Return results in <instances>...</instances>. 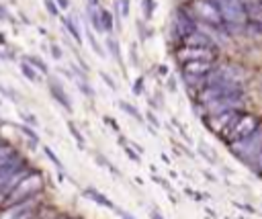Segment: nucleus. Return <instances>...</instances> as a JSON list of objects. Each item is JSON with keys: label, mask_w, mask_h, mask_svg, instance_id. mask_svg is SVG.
<instances>
[{"label": "nucleus", "mask_w": 262, "mask_h": 219, "mask_svg": "<svg viewBox=\"0 0 262 219\" xmlns=\"http://www.w3.org/2000/svg\"><path fill=\"white\" fill-rule=\"evenodd\" d=\"M43 188V176L37 174V172H31L25 180H20V184L8 194L6 203L4 205H18V203H25L27 199H33L39 190Z\"/></svg>", "instance_id": "nucleus-1"}, {"label": "nucleus", "mask_w": 262, "mask_h": 219, "mask_svg": "<svg viewBox=\"0 0 262 219\" xmlns=\"http://www.w3.org/2000/svg\"><path fill=\"white\" fill-rule=\"evenodd\" d=\"M229 147H231L233 156H237L239 160H244L246 164H250L260 154V149H262V129H256L252 135H248V137L231 143Z\"/></svg>", "instance_id": "nucleus-2"}, {"label": "nucleus", "mask_w": 262, "mask_h": 219, "mask_svg": "<svg viewBox=\"0 0 262 219\" xmlns=\"http://www.w3.org/2000/svg\"><path fill=\"white\" fill-rule=\"evenodd\" d=\"M235 94H244V88L239 82L235 80H223L219 84H213V86H207L201 94H199V102L201 104H207L211 100H217V98H223V96H235Z\"/></svg>", "instance_id": "nucleus-3"}, {"label": "nucleus", "mask_w": 262, "mask_h": 219, "mask_svg": "<svg viewBox=\"0 0 262 219\" xmlns=\"http://www.w3.org/2000/svg\"><path fill=\"white\" fill-rule=\"evenodd\" d=\"M217 10L221 12V18L227 20L229 25H242L246 23L248 18V12H246V6L242 4V0H211Z\"/></svg>", "instance_id": "nucleus-4"}, {"label": "nucleus", "mask_w": 262, "mask_h": 219, "mask_svg": "<svg viewBox=\"0 0 262 219\" xmlns=\"http://www.w3.org/2000/svg\"><path fill=\"white\" fill-rule=\"evenodd\" d=\"M242 106H244V94H235V96H223V98L207 102L205 111H207V115H221V113L237 111Z\"/></svg>", "instance_id": "nucleus-5"}, {"label": "nucleus", "mask_w": 262, "mask_h": 219, "mask_svg": "<svg viewBox=\"0 0 262 219\" xmlns=\"http://www.w3.org/2000/svg\"><path fill=\"white\" fill-rule=\"evenodd\" d=\"M256 129H258V119H256L254 115H242L239 121L235 123V127L231 129V133L225 137V141L231 145V143H235V141H239V139L252 135Z\"/></svg>", "instance_id": "nucleus-6"}, {"label": "nucleus", "mask_w": 262, "mask_h": 219, "mask_svg": "<svg viewBox=\"0 0 262 219\" xmlns=\"http://www.w3.org/2000/svg\"><path fill=\"white\" fill-rule=\"evenodd\" d=\"M192 10L194 14L207 23V25H219L223 18H221V12L217 10V6L211 2V0H194L192 2Z\"/></svg>", "instance_id": "nucleus-7"}, {"label": "nucleus", "mask_w": 262, "mask_h": 219, "mask_svg": "<svg viewBox=\"0 0 262 219\" xmlns=\"http://www.w3.org/2000/svg\"><path fill=\"white\" fill-rule=\"evenodd\" d=\"M194 31H196V27H194V20L190 18V14L184 8H178L176 10V18H174V33H176V37L178 39H186Z\"/></svg>", "instance_id": "nucleus-8"}, {"label": "nucleus", "mask_w": 262, "mask_h": 219, "mask_svg": "<svg viewBox=\"0 0 262 219\" xmlns=\"http://www.w3.org/2000/svg\"><path fill=\"white\" fill-rule=\"evenodd\" d=\"M176 57L186 63V61H213L215 51L205 49V47H184L180 51H176Z\"/></svg>", "instance_id": "nucleus-9"}, {"label": "nucleus", "mask_w": 262, "mask_h": 219, "mask_svg": "<svg viewBox=\"0 0 262 219\" xmlns=\"http://www.w3.org/2000/svg\"><path fill=\"white\" fill-rule=\"evenodd\" d=\"M237 115V111H229V113H221V115H209L207 119H203L205 121V125L215 133V135H219L221 137V133L225 131V127L231 123V119Z\"/></svg>", "instance_id": "nucleus-10"}, {"label": "nucleus", "mask_w": 262, "mask_h": 219, "mask_svg": "<svg viewBox=\"0 0 262 219\" xmlns=\"http://www.w3.org/2000/svg\"><path fill=\"white\" fill-rule=\"evenodd\" d=\"M23 164H25V160H23L18 154H14L4 166H0V188H2L18 170H23Z\"/></svg>", "instance_id": "nucleus-11"}, {"label": "nucleus", "mask_w": 262, "mask_h": 219, "mask_svg": "<svg viewBox=\"0 0 262 219\" xmlns=\"http://www.w3.org/2000/svg\"><path fill=\"white\" fill-rule=\"evenodd\" d=\"M49 92H51V96L70 113L72 111V104H70V96L66 94V90L61 88V84L57 82V80H49Z\"/></svg>", "instance_id": "nucleus-12"}, {"label": "nucleus", "mask_w": 262, "mask_h": 219, "mask_svg": "<svg viewBox=\"0 0 262 219\" xmlns=\"http://www.w3.org/2000/svg\"><path fill=\"white\" fill-rule=\"evenodd\" d=\"M182 72L186 74H196V76H205L213 70V61H186L182 63Z\"/></svg>", "instance_id": "nucleus-13"}, {"label": "nucleus", "mask_w": 262, "mask_h": 219, "mask_svg": "<svg viewBox=\"0 0 262 219\" xmlns=\"http://www.w3.org/2000/svg\"><path fill=\"white\" fill-rule=\"evenodd\" d=\"M184 45H186V47H205V49H211V47H213L211 39H209L205 33H199V31H194L192 35H188V37L184 39Z\"/></svg>", "instance_id": "nucleus-14"}, {"label": "nucleus", "mask_w": 262, "mask_h": 219, "mask_svg": "<svg viewBox=\"0 0 262 219\" xmlns=\"http://www.w3.org/2000/svg\"><path fill=\"white\" fill-rule=\"evenodd\" d=\"M84 194H86V196H90L92 201H96V203H98V205H102V207H113V203H111L104 194H100L96 188H86V190H84Z\"/></svg>", "instance_id": "nucleus-15"}, {"label": "nucleus", "mask_w": 262, "mask_h": 219, "mask_svg": "<svg viewBox=\"0 0 262 219\" xmlns=\"http://www.w3.org/2000/svg\"><path fill=\"white\" fill-rule=\"evenodd\" d=\"M182 80H184L186 86H190V88L205 86V76H196V74H186V72H182Z\"/></svg>", "instance_id": "nucleus-16"}, {"label": "nucleus", "mask_w": 262, "mask_h": 219, "mask_svg": "<svg viewBox=\"0 0 262 219\" xmlns=\"http://www.w3.org/2000/svg\"><path fill=\"white\" fill-rule=\"evenodd\" d=\"M100 23H102V31H106V33L113 31V16H111V12L100 10Z\"/></svg>", "instance_id": "nucleus-17"}, {"label": "nucleus", "mask_w": 262, "mask_h": 219, "mask_svg": "<svg viewBox=\"0 0 262 219\" xmlns=\"http://www.w3.org/2000/svg\"><path fill=\"white\" fill-rule=\"evenodd\" d=\"M14 156V149L10 145H0V166H4Z\"/></svg>", "instance_id": "nucleus-18"}, {"label": "nucleus", "mask_w": 262, "mask_h": 219, "mask_svg": "<svg viewBox=\"0 0 262 219\" xmlns=\"http://www.w3.org/2000/svg\"><path fill=\"white\" fill-rule=\"evenodd\" d=\"M88 16H90V20H92L94 29H96V31H102V23H100V12L88 6Z\"/></svg>", "instance_id": "nucleus-19"}, {"label": "nucleus", "mask_w": 262, "mask_h": 219, "mask_svg": "<svg viewBox=\"0 0 262 219\" xmlns=\"http://www.w3.org/2000/svg\"><path fill=\"white\" fill-rule=\"evenodd\" d=\"M25 61H27V63H31V65H35V68H37V70H41L43 74L47 72L45 61H43V59H39V57H35V55H27V57H25Z\"/></svg>", "instance_id": "nucleus-20"}, {"label": "nucleus", "mask_w": 262, "mask_h": 219, "mask_svg": "<svg viewBox=\"0 0 262 219\" xmlns=\"http://www.w3.org/2000/svg\"><path fill=\"white\" fill-rule=\"evenodd\" d=\"M20 72H23V76H27L31 82H35V80H37V74H35L33 65H31V63H27L25 59H23V63H20Z\"/></svg>", "instance_id": "nucleus-21"}, {"label": "nucleus", "mask_w": 262, "mask_h": 219, "mask_svg": "<svg viewBox=\"0 0 262 219\" xmlns=\"http://www.w3.org/2000/svg\"><path fill=\"white\" fill-rule=\"evenodd\" d=\"M63 25H66V27H68V31L74 35V39L80 43V41H82V37H80V31H78V27L74 25V20H72V18H63Z\"/></svg>", "instance_id": "nucleus-22"}, {"label": "nucleus", "mask_w": 262, "mask_h": 219, "mask_svg": "<svg viewBox=\"0 0 262 219\" xmlns=\"http://www.w3.org/2000/svg\"><path fill=\"white\" fill-rule=\"evenodd\" d=\"M106 45H108V49H111V55H113L117 61H121V55H119V43H117V39L108 37V39H106Z\"/></svg>", "instance_id": "nucleus-23"}, {"label": "nucleus", "mask_w": 262, "mask_h": 219, "mask_svg": "<svg viewBox=\"0 0 262 219\" xmlns=\"http://www.w3.org/2000/svg\"><path fill=\"white\" fill-rule=\"evenodd\" d=\"M119 106H121L125 113H129L131 117H135L137 121H141V115H139V113H137V108H135V106H131L129 102H123V100H121V102H119Z\"/></svg>", "instance_id": "nucleus-24"}, {"label": "nucleus", "mask_w": 262, "mask_h": 219, "mask_svg": "<svg viewBox=\"0 0 262 219\" xmlns=\"http://www.w3.org/2000/svg\"><path fill=\"white\" fill-rule=\"evenodd\" d=\"M246 12L248 14H252V16H256V18H262V6L256 2V4H248L246 6Z\"/></svg>", "instance_id": "nucleus-25"}, {"label": "nucleus", "mask_w": 262, "mask_h": 219, "mask_svg": "<svg viewBox=\"0 0 262 219\" xmlns=\"http://www.w3.org/2000/svg\"><path fill=\"white\" fill-rule=\"evenodd\" d=\"M88 43L92 45V49L96 51V55H100V57H104V51H102V47L98 45V41H96V37H94V35L90 33V31H88Z\"/></svg>", "instance_id": "nucleus-26"}, {"label": "nucleus", "mask_w": 262, "mask_h": 219, "mask_svg": "<svg viewBox=\"0 0 262 219\" xmlns=\"http://www.w3.org/2000/svg\"><path fill=\"white\" fill-rule=\"evenodd\" d=\"M248 166H250L252 170H256V172L262 176V149H260V154H258V156H256V158H254V160H252Z\"/></svg>", "instance_id": "nucleus-27"}, {"label": "nucleus", "mask_w": 262, "mask_h": 219, "mask_svg": "<svg viewBox=\"0 0 262 219\" xmlns=\"http://www.w3.org/2000/svg\"><path fill=\"white\" fill-rule=\"evenodd\" d=\"M117 8L121 16H129V0H117Z\"/></svg>", "instance_id": "nucleus-28"}, {"label": "nucleus", "mask_w": 262, "mask_h": 219, "mask_svg": "<svg viewBox=\"0 0 262 219\" xmlns=\"http://www.w3.org/2000/svg\"><path fill=\"white\" fill-rule=\"evenodd\" d=\"M68 127H70V133H72V135L76 137V141H78V143L82 145V143H84V137H82V133L78 131V127H76L74 123H68Z\"/></svg>", "instance_id": "nucleus-29"}, {"label": "nucleus", "mask_w": 262, "mask_h": 219, "mask_svg": "<svg viewBox=\"0 0 262 219\" xmlns=\"http://www.w3.org/2000/svg\"><path fill=\"white\" fill-rule=\"evenodd\" d=\"M43 149H45V154H47V158H49V160H51V162H53V164L57 166V170H61L63 166H61V162H59V158H57V156H55V154H53V151H51L49 147H43Z\"/></svg>", "instance_id": "nucleus-30"}, {"label": "nucleus", "mask_w": 262, "mask_h": 219, "mask_svg": "<svg viewBox=\"0 0 262 219\" xmlns=\"http://www.w3.org/2000/svg\"><path fill=\"white\" fill-rule=\"evenodd\" d=\"M20 131H23V133L33 141V143H37V141H39V135H37L33 129H29V127H20Z\"/></svg>", "instance_id": "nucleus-31"}, {"label": "nucleus", "mask_w": 262, "mask_h": 219, "mask_svg": "<svg viewBox=\"0 0 262 219\" xmlns=\"http://www.w3.org/2000/svg\"><path fill=\"white\" fill-rule=\"evenodd\" d=\"M78 88H80V90H82L86 96H94V90H92V88H88L84 80H78Z\"/></svg>", "instance_id": "nucleus-32"}, {"label": "nucleus", "mask_w": 262, "mask_h": 219, "mask_svg": "<svg viewBox=\"0 0 262 219\" xmlns=\"http://www.w3.org/2000/svg\"><path fill=\"white\" fill-rule=\"evenodd\" d=\"M0 92H2L4 96H8V98H10L12 102H16V98H18V96H16V92H12V90H8V88H4L2 84H0Z\"/></svg>", "instance_id": "nucleus-33"}, {"label": "nucleus", "mask_w": 262, "mask_h": 219, "mask_svg": "<svg viewBox=\"0 0 262 219\" xmlns=\"http://www.w3.org/2000/svg\"><path fill=\"white\" fill-rule=\"evenodd\" d=\"M154 0H143V10H145V18H149L151 16V8H154Z\"/></svg>", "instance_id": "nucleus-34"}, {"label": "nucleus", "mask_w": 262, "mask_h": 219, "mask_svg": "<svg viewBox=\"0 0 262 219\" xmlns=\"http://www.w3.org/2000/svg\"><path fill=\"white\" fill-rule=\"evenodd\" d=\"M100 78H102V80H104V82L108 84V88H113V90H117V84L113 82V78H111V76H108L106 72H100Z\"/></svg>", "instance_id": "nucleus-35"}, {"label": "nucleus", "mask_w": 262, "mask_h": 219, "mask_svg": "<svg viewBox=\"0 0 262 219\" xmlns=\"http://www.w3.org/2000/svg\"><path fill=\"white\" fill-rule=\"evenodd\" d=\"M45 8L49 10V14L57 16V6H55V2H53V0H45Z\"/></svg>", "instance_id": "nucleus-36"}, {"label": "nucleus", "mask_w": 262, "mask_h": 219, "mask_svg": "<svg viewBox=\"0 0 262 219\" xmlns=\"http://www.w3.org/2000/svg\"><path fill=\"white\" fill-rule=\"evenodd\" d=\"M141 92H143V80L137 78L135 84H133V94H141Z\"/></svg>", "instance_id": "nucleus-37"}, {"label": "nucleus", "mask_w": 262, "mask_h": 219, "mask_svg": "<svg viewBox=\"0 0 262 219\" xmlns=\"http://www.w3.org/2000/svg\"><path fill=\"white\" fill-rule=\"evenodd\" d=\"M119 141H121V143L125 145V141H123V139H119ZM125 151H127V156H129L131 160H139V156H137V154H133V149H131L129 145H125Z\"/></svg>", "instance_id": "nucleus-38"}, {"label": "nucleus", "mask_w": 262, "mask_h": 219, "mask_svg": "<svg viewBox=\"0 0 262 219\" xmlns=\"http://www.w3.org/2000/svg\"><path fill=\"white\" fill-rule=\"evenodd\" d=\"M129 55H131V63H133V65H137V53H135V43H131V51H129Z\"/></svg>", "instance_id": "nucleus-39"}, {"label": "nucleus", "mask_w": 262, "mask_h": 219, "mask_svg": "<svg viewBox=\"0 0 262 219\" xmlns=\"http://www.w3.org/2000/svg\"><path fill=\"white\" fill-rule=\"evenodd\" d=\"M51 55H53L55 59H59V57H61V49H59L57 45H51Z\"/></svg>", "instance_id": "nucleus-40"}, {"label": "nucleus", "mask_w": 262, "mask_h": 219, "mask_svg": "<svg viewBox=\"0 0 262 219\" xmlns=\"http://www.w3.org/2000/svg\"><path fill=\"white\" fill-rule=\"evenodd\" d=\"M57 4H59V8H68L70 6V0H57Z\"/></svg>", "instance_id": "nucleus-41"}, {"label": "nucleus", "mask_w": 262, "mask_h": 219, "mask_svg": "<svg viewBox=\"0 0 262 219\" xmlns=\"http://www.w3.org/2000/svg\"><path fill=\"white\" fill-rule=\"evenodd\" d=\"M168 88H170V90H176V82H174V78L168 80Z\"/></svg>", "instance_id": "nucleus-42"}, {"label": "nucleus", "mask_w": 262, "mask_h": 219, "mask_svg": "<svg viewBox=\"0 0 262 219\" xmlns=\"http://www.w3.org/2000/svg\"><path fill=\"white\" fill-rule=\"evenodd\" d=\"M25 119H27V121H29V123H31V125H35V123H37V121H35V117H33V115H27V117H25Z\"/></svg>", "instance_id": "nucleus-43"}, {"label": "nucleus", "mask_w": 262, "mask_h": 219, "mask_svg": "<svg viewBox=\"0 0 262 219\" xmlns=\"http://www.w3.org/2000/svg\"><path fill=\"white\" fill-rule=\"evenodd\" d=\"M147 117H149V121H151V123H156V127H158V119H156L151 113H147Z\"/></svg>", "instance_id": "nucleus-44"}, {"label": "nucleus", "mask_w": 262, "mask_h": 219, "mask_svg": "<svg viewBox=\"0 0 262 219\" xmlns=\"http://www.w3.org/2000/svg\"><path fill=\"white\" fill-rule=\"evenodd\" d=\"M4 203H6V194L0 190V205H4Z\"/></svg>", "instance_id": "nucleus-45"}, {"label": "nucleus", "mask_w": 262, "mask_h": 219, "mask_svg": "<svg viewBox=\"0 0 262 219\" xmlns=\"http://www.w3.org/2000/svg\"><path fill=\"white\" fill-rule=\"evenodd\" d=\"M151 219H164V217H162L158 211H154V213H151Z\"/></svg>", "instance_id": "nucleus-46"}, {"label": "nucleus", "mask_w": 262, "mask_h": 219, "mask_svg": "<svg viewBox=\"0 0 262 219\" xmlns=\"http://www.w3.org/2000/svg\"><path fill=\"white\" fill-rule=\"evenodd\" d=\"M121 217H123V219H133V217H131L129 213H125V211H121Z\"/></svg>", "instance_id": "nucleus-47"}, {"label": "nucleus", "mask_w": 262, "mask_h": 219, "mask_svg": "<svg viewBox=\"0 0 262 219\" xmlns=\"http://www.w3.org/2000/svg\"><path fill=\"white\" fill-rule=\"evenodd\" d=\"M88 2H90V6H94V4L98 2V0H88Z\"/></svg>", "instance_id": "nucleus-48"}, {"label": "nucleus", "mask_w": 262, "mask_h": 219, "mask_svg": "<svg viewBox=\"0 0 262 219\" xmlns=\"http://www.w3.org/2000/svg\"><path fill=\"white\" fill-rule=\"evenodd\" d=\"M258 4H260V6H262V0H258Z\"/></svg>", "instance_id": "nucleus-49"}]
</instances>
